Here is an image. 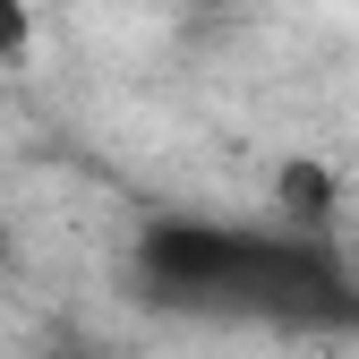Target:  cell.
I'll use <instances>...</instances> for the list:
<instances>
[{
    "mask_svg": "<svg viewBox=\"0 0 359 359\" xmlns=\"http://www.w3.org/2000/svg\"><path fill=\"white\" fill-rule=\"evenodd\" d=\"M34 52V0H0V69H18Z\"/></svg>",
    "mask_w": 359,
    "mask_h": 359,
    "instance_id": "1",
    "label": "cell"
},
{
    "mask_svg": "<svg viewBox=\"0 0 359 359\" xmlns=\"http://www.w3.org/2000/svg\"><path fill=\"white\" fill-rule=\"evenodd\" d=\"M283 197H291L299 214H325V205H334V171H317V163H291V171H283Z\"/></svg>",
    "mask_w": 359,
    "mask_h": 359,
    "instance_id": "2",
    "label": "cell"
},
{
    "mask_svg": "<svg viewBox=\"0 0 359 359\" xmlns=\"http://www.w3.org/2000/svg\"><path fill=\"white\" fill-rule=\"evenodd\" d=\"M222 9H248V0H222Z\"/></svg>",
    "mask_w": 359,
    "mask_h": 359,
    "instance_id": "3",
    "label": "cell"
}]
</instances>
